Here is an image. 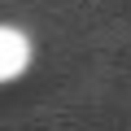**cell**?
Here are the masks:
<instances>
[{"instance_id":"1","label":"cell","mask_w":131,"mask_h":131,"mask_svg":"<svg viewBox=\"0 0 131 131\" xmlns=\"http://www.w3.org/2000/svg\"><path fill=\"white\" fill-rule=\"evenodd\" d=\"M26 61H31V44L22 31L13 26H0V83H9L26 70Z\"/></svg>"}]
</instances>
